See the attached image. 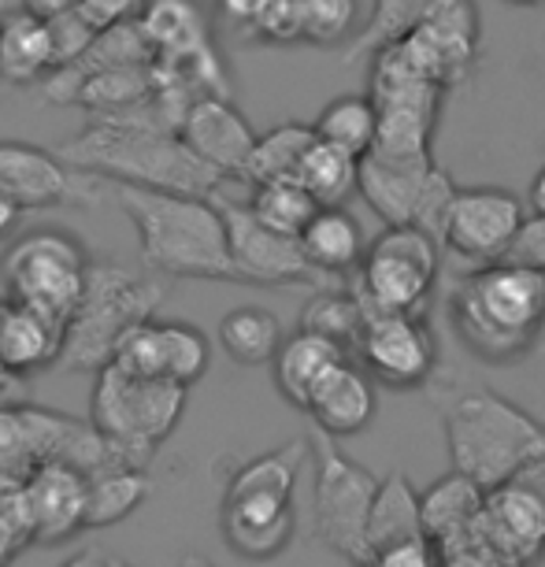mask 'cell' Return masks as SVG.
I'll use <instances>...</instances> for the list:
<instances>
[{"label": "cell", "mask_w": 545, "mask_h": 567, "mask_svg": "<svg viewBox=\"0 0 545 567\" xmlns=\"http://www.w3.org/2000/svg\"><path fill=\"white\" fill-rule=\"evenodd\" d=\"M56 153L79 171H90L112 186H145L167 194L216 197L227 186V175L200 159L186 137L164 126L126 123V120H90Z\"/></svg>", "instance_id": "6da1fadb"}, {"label": "cell", "mask_w": 545, "mask_h": 567, "mask_svg": "<svg viewBox=\"0 0 545 567\" xmlns=\"http://www.w3.org/2000/svg\"><path fill=\"white\" fill-rule=\"evenodd\" d=\"M115 200L134 223L145 271L160 278H205L238 282L230 260L227 219L216 197L167 194L145 186H112Z\"/></svg>", "instance_id": "7a4b0ae2"}, {"label": "cell", "mask_w": 545, "mask_h": 567, "mask_svg": "<svg viewBox=\"0 0 545 567\" xmlns=\"http://www.w3.org/2000/svg\"><path fill=\"white\" fill-rule=\"evenodd\" d=\"M449 319L461 346L483 363H512L545 334V275L494 260L453 286Z\"/></svg>", "instance_id": "3957f363"}, {"label": "cell", "mask_w": 545, "mask_h": 567, "mask_svg": "<svg viewBox=\"0 0 545 567\" xmlns=\"http://www.w3.org/2000/svg\"><path fill=\"white\" fill-rule=\"evenodd\" d=\"M445 445L456 471L494 489L534 460H545V423L494 390H472L449 404Z\"/></svg>", "instance_id": "277c9868"}, {"label": "cell", "mask_w": 545, "mask_h": 567, "mask_svg": "<svg viewBox=\"0 0 545 567\" xmlns=\"http://www.w3.org/2000/svg\"><path fill=\"white\" fill-rule=\"evenodd\" d=\"M167 297V278L137 275L123 264H93L85 293L63 330V352L56 371H101L112 363L120 338L134 323L160 312Z\"/></svg>", "instance_id": "5b68a950"}, {"label": "cell", "mask_w": 545, "mask_h": 567, "mask_svg": "<svg viewBox=\"0 0 545 567\" xmlns=\"http://www.w3.org/2000/svg\"><path fill=\"white\" fill-rule=\"evenodd\" d=\"M186 390L171 379H142L104 363L93 382L90 420L126 464L148 467L156 449L175 434L186 412Z\"/></svg>", "instance_id": "8992f818"}, {"label": "cell", "mask_w": 545, "mask_h": 567, "mask_svg": "<svg viewBox=\"0 0 545 567\" xmlns=\"http://www.w3.org/2000/svg\"><path fill=\"white\" fill-rule=\"evenodd\" d=\"M90 267V256L74 234L41 227L12 241V249L0 260V278L8 286V301L34 308L68 330L85 293Z\"/></svg>", "instance_id": "52a82bcc"}, {"label": "cell", "mask_w": 545, "mask_h": 567, "mask_svg": "<svg viewBox=\"0 0 545 567\" xmlns=\"http://www.w3.org/2000/svg\"><path fill=\"white\" fill-rule=\"evenodd\" d=\"M308 445H312L316 460V538L338 556H346L352 567H363L371 556L368 519L379 494V478L341 453L338 437L312 431Z\"/></svg>", "instance_id": "ba28073f"}, {"label": "cell", "mask_w": 545, "mask_h": 567, "mask_svg": "<svg viewBox=\"0 0 545 567\" xmlns=\"http://www.w3.org/2000/svg\"><path fill=\"white\" fill-rule=\"evenodd\" d=\"M442 241L412 223L387 227L376 241H368L357 271V293L368 312H423L434 293Z\"/></svg>", "instance_id": "9c48e42d"}, {"label": "cell", "mask_w": 545, "mask_h": 567, "mask_svg": "<svg viewBox=\"0 0 545 567\" xmlns=\"http://www.w3.org/2000/svg\"><path fill=\"white\" fill-rule=\"evenodd\" d=\"M142 30L153 45V56L164 71L178 74L200 93L230 97V79L216 45H212L208 19L197 0H148Z\"/></svg>", "instance_id": "30bf717a"}, {"label": "cell", "mask_w": 545, "mask_h": 567, "mask_svg": "<svg viewBox=\"0 0 545 567\" xmlns=\"http://www.w3.org/2000/svg\"><path fill=\"white\" fill-rule=\"evenodd\" d=\"M109 182L30 142H0V189L23 212L97 208Z\"/></svg>", "instance_id": "8fae6325"}, {"label": "cell", "mask_w": 545, "mask_h": 567, "mask_svg": "<svg viewBox=\"0 0 545 567\" xmlns=\"http://www.w3.org/2000/svg\"><path fill=\"white\" fill-rule=\"evenodd\" d=\"M360 368L387 390H420L438 368V338L423 312H368L357 341Z\"/></svg>", "instance_id": "7c38bea8"}, {"label": "cell", "mask_w": 545, "mask_h": 567, "mask_svg": "<svg viewBox=\"0 0 545 567\" xmlns=\"http://www.w3.org/2000/svg\"><path fill=\"white\" fill-rule=\"evenodd\" d=\"M216 205L223 212V219H227L230 260L238 282H253V286L319 282L316 267L308 264V256L301 249V238L267 227L249 208V200H230L227 194H216Z\"/></svg>", "instance_id": "4fadbf2b"}, {"label": "cell", "mask_w": 545, "mask_h": 567, "mask_svg": "<svg viewBox=\"0 0 545 567\" xmlns=\"http://www.w3.org/2000/svg\"><path fill=\"white\" fill-rule=\"evenodd\" d=\"M527 219V208L516 194L501 186H467L456 189L453 208H449L445 238L442 245L449 252H456L461 260L494 264L505 260L516 234Z\"/></svg>", "instance_id": "5bb4252c"}, {"label": "cell", "mask_w": 545, "mask_h": 567, "mask_svg": "<svg viewBox=\"0 0 545 567\" xmlns=\"http://www.w3.org/2000/svg\"><path fill=\"white\" fill-rule=\"evenodd\" d=\"M479 527L497 549L516 556L520 564H534L545 556V460H534L523 471L486 489V505Z\"/></svg>", "instance_id": "9a60e30c"}, {"label": "cell", "mask_w": 545, "mask_h": 567, "mask_svg": "<svg viewBox=\"0 0 545 567\" xmlns=\"http://www.w3.org/2000/svg\"><path fill=\"white\" fill-rule=\"evenodd\" d=\"M404 41L442 90L461 85L475 71L483 49V19L475 0H442Z\"/></svg>", "instance_id": "2e32d148"}, {"label": "cell", "mask_w": 545, "mask_h": 567, "mask_svg": "<svg viewBox=\"0 0 545 567\" xmlns=\"http://www.w3.org/2000/svg\"><path fill=\"white\" fill-rule=\"evenodd\" d=\"M34 545H60L85 530L90 478L68 460H45L23 489Z\"/></svg>", "instance_id": "e0dca14e"}, {"label": "cell", "mask_w": 545, "mask_h": 567, "mask_svg": "<svg viewBox=\"0 0 545 567\" xmlns=\"http://www.w3.org/2000/svg\"><path fill=\"white\" fill-rule=\"evenodd\" d=\"M178 134L186 137V145L194 148L200 159H208V164L223 171L230 182L245 178L256 137H260L253 131V123L241 115L238 104L230 97H223V93H200V97L189 104Z\"/></svg>", "instance_id": "ac0fdd59"}, {"label": "cell", "mask_w": 545, "mask_h": 567, "mask_svg": "<svg viewBox=\"0 0 545 567\" xmlns=\"http://www.w3.org/2000/svg\"><path fill=\"white\" fill-rule=\"evenodd\" d=\"M223 538L245 560H275L297 534L294 501L264 494H223Z\"/></svg>", "instance_id": "d6986e66"}, {"label": "cell", "mask_w": 545, "mask_h": 567, "mask_svg": "<svg viewBox=\"0 0 545 567\" xmlns=\"http://www.w3.org/2000/svg\"><path fill=\"white\" fill-rule=\"evenodd\" d=\"M434 171L431 156H387L371 148L360 156V197L387 227H404L420 216L426 178Z\"/></svg>", "instance_id": "ffe728a7"}, {"label": "cell", "mask_w": 545, "mask_h": 567, "mask_svg": "<svg viewBox=\"0 0 545 567\" xmlns=\"http://www.w3.org/2000/svg\"><path fill=\"white\" fill-rule=\"evenodd\" d=\"M376 379L357 360H346L319 382L305 412L312 415L316 431L330 437H349L368 431V423L376 420Z\"/></svg>", "instance_id": "44dd1931"}, {"label": "cell", "mask_w": 545, "mask_h": 567, "mask_svg": "<svg viewBox=\"0 0 545 567\" xmlns=\"http://www.w3.org/2000/svg\"><path fill=\"white\" fill-rule=\"evenodd\" d=\"M56 71V38L45 16L27 8L0 16V79L8 85H45Z\"/></svg>", "instance_id": "7402d4cb"}, {"label": "cell", "mask_w": 545, "mask_h": 567, "mask_svg": "<svg viewBox=\"0 0 545 567\" xmlns=\"http://www.w3.org/2000/svg\"><path fill=\"white\" fill-rule=\"evenodd\" d=\"M346 360H352V352L341 346V341L301 327L297 334L282 341L279 357H275V368H271L275 386H279V393L294 404V409L305 412L308 401H312V393L319 390V382Z\"/></svg>", "instance_id": "603a6c76"}, {"label": "cell", "mask_w": 545, "mask_h": 567, "mask_svg": "<svg viewBox=\"0 0 545 567\" xmlns=\"http://www.w3.org/2000/svg\"><path fill=\"white\" fill-rule=\"evenodd\" d=\"M60 352H63L60 323H52L49 316H41L19 301H4V308H0V360L8 368L34 374L56 368Z\"/></svg>", "instance_id": "cb8c5ba5"}, {"label": "cell", "mask_w": 545, "mask_h": 567, "mask_svg": "<svg viewBox=\"0 0 545 567\" xmlns=\"http://www.w3.org/2000/svg\"><path fill=\"white\" fill-rule=\"evenodd\" d=\"M301 249L308 256V264L316 267V275L341 278L360 271L368 241H363L360 223L346 205H330L319 208L312 223L301 230Z\"/></svg>", "instance_id": "d4e9b609"}, {"label": "cell", "mask_w": 545, "mask_h": 567, "mask_svg": "<svg viewBox=\"0 0 545 567\" xmlns=\"http://www.w3.org/2000/svg\"><path fill=\"white\" fill-rule=\"evenodd\" d=\"M483 505H486V489L467 478L464 471H449V475L438 478L434 486L423 489V530L434 545L453 542L461 534L475 530L479 519H483Z\"/></svg>", "instance_id": "484cf974"}, {"label": "cell", "mask_w": 545, "mask_h": 567, "mask_svg": "<svg viewBox=\"0 0 545 567\" xmlns=\"http://www.w3.org/2000/svg\"><path fill=\"white\" fill-rule=\"evenodd\" d=\"M90 501H85V530H104L115 523L131 519L137 508L153 494L148 471L137 464H104L101 471H90Z\"/></svg>", "instance_id": "4316f807"}, {"label": "cell", "mask_w": 545, "mask_h": 567, "mask_svg": "<svg viewBox=\"0 0 545 567\" xmlns=\"http://www.w3.org/2000/svg\"><path fill=\"white\" fill-rule=\"evenodd\" d=\"M423 494L409 483L404 471H390L379 483L376 505L368 519V545L371 553L387 549V545L423 538Z\"/></svg>", "instance_id": "83f0119b"}, {"label": "cell", "mask_w": 545, "mask_h": 567, "mask_svg": "<svg viewBox=\"0 0 545 567\" xmlns=\"http://www.w3.org/2000/svg\"><path fill=\"white\" fill-rule=\"evenodd\" d=\"M219 346L223 352L241 363V368H260V363H275L282 349V323L260 305H241L219 319Z\"/></svg>", "instance_id": "f1b7e54d"}, {"label": "cell", "mask_w": 545, "mask_h": 567, "mask_svg": "<svg viewBox=\"0 0 545 567\" xmlns=\"http://www.w3.org/2000/svg\"><path fill=\"white\" fill-rule=\"evenodd\" d=\"M312 456V445L308 437H294L271 453L253 456L249 464H241L230 475L227 494H264V497H286L294 501V486L301 478L305 460Z\"/></svg>", "instance_id": "f546056e"}, {"label": "cell", "mask_w": 545, "mask_h": 567, "mask_svg": "<svg viewBox=\"0 0 545 567\" xmlns=\"http://www.w3.org/2000/svg\"><path fill=\"white\" fill-rule=\"evenodd\" d=\"M297 178L319 200V208L346 205L352 194H360V156L316 137L301 159V167H297Z\"/></svg>", "instance_id": "4dcf8cb0"}, {"label": "cell", "mask_w": 545, "mask_h": 567, "mask_svg": "<svg viewBox=\"0 0 545 567\" xmlns=\"http://www.w3.org/2000/svg\"><path fill=\"white\" fill-rule=\"evenodd\" d=\"M312 126L323 142L346 148L352 156H368L379 137V104L371 101V93H346V97L330 101Z\"/></svg>", "instance_id": "1f68e13d"}, {"label": "cell", "mask_w": 545, "mask_h": 567, "mask_svg": "<svg viewBox=\"0 0 545 567\" xmlns=\"http://www.w3.org/2000/svg\"><path fill=\"white\" fill-rule=\"evenodd\" d=\"M438 4H442V0H376V4H371L368 23H363L360 34L349 41L346 63L371 60L382 45L409 38Z\"/></svg>", "instance_id": "d6a6232c"}, {"label": "cell", "mask_w": 545, "mask_h": 567, "mask_svg": "<svg viewBox=\"0 0 545 567\" xmlns=\"http://www.w3.org/2000/svg\"><path fill=\"white\" fill-rule=\"evenodd\" d=\"M316 142V126L312 123H279L267 134L256 137L253 159L245 167V178L249 186L256 182H271V178H297V167H301L305 153Z\"/></svg>", "instance_id": "836d02e7"}, {"label": "cell", "mask_w": 545, "mask_h": 567, "mask_svg": "<svg viewBox=\"0 0 545 567\" xmlns=\"http://www.w3.org/2000/svg\"><path fill=\"white\" fill-rule=\"evenodd\" d=\"M249 208L267 223V227L301 238V230L319 212V200L308 194L301 178H271V182H256L253 186Z\"/></svg>", "instance_id": "e575fe53"}, {"label": "cell", "mask_w": 545, "mask_h": 567, "mask_svg": "<svg viewBox=\"0 0 545 567\" xmlns=\"http://www.w3.org/2000/svg\"><path fill=\"white\" fill-rule=\"evenodd\" d=\"M160 330V374L178 386H194L205 379L212 349L208 338L200 334L194 323H182V319H156Z\"/></svg>", "instance_id": "d590c367"}, {"label": "cell", "mask_w": 545, "mask_h": 567, "mask_svg": "<svg viewBox=\"0 0 545 567\" xmlns=\"http://www.w3.org/2000/svg\"><path fill=\"white\" fill-rule=\"evenodd\" d=\"M363 323H368V305L360 301L357 290H316L312 301L305 305L301 312V327L316 330L323 338L341 341L349 352L357 349V341L363 334Z\"/></svg>", "instance_id": "8d00e7d4"}, {"label": "cell", "mask_w": 545, "mask_h": 567, "mask_svg": "<svg viewBox=\"0 0 545 567\" xmlns=\"http://www.w3.org/2000/svg\"><path fill=\"white\" fill-rule=\"evenodd\" d=\"M305 19V45H346L360 34L363 12L360 0H301Z\"/></svg>", "instance_id": "74e56055"}, {"label": "cell", "mask_w": 545, "mask_h": 567, "mask_svg": "<svg viewBox=\"0 0 545 567\" xmlns=\"http://www.w3.org/2000/svg\"><path fill=\"white\" fill-rule=\"evenodd\" d=\"M253 41L264 45H301L305 41V19H301V0H267L264 12L256 16L249 27Z\"/></svg>", "instance_id": "f35d334b"}, {"label": "cell", "mask_w": 545, "mask_h": 567, "mask_svg": "<svg viewBox=\"0 0 545 567\" xmlns=\"http://www.w3.org/2000/svg\"><path fill=\"white\" fill-rule=\"evenodd\" d=\"M438 553H442V567H527V564H520L516 556H508L505 549H497L483 534V527L467 530L453 542H442Z\"/></svg>", "instance_id": "ab89813d"}, {"label": "cell", "mask_w": 545, "mask_h": 567, "mask_svg": "<svg viewBox=\"0 0 545 567\" xmlns=\"http://www.w3.org/2000/svg\"><path fill=\"white\" fill-rule=\"evenodd\" d=\"M456 189H461V186H456V182L434 164L431 178H426V194H423L420 216H415V227H423L426 234H431V238L442 241L445 238V223H449V208H453ZM442 249H445V245H442Z\"/></svg>", "instance_id": "60d3db41"}, {"label": "cell", "mask_w": 545, "mask_h": 567, "mask_svg": "<svg viewBox=\"0 0 545 567\" xmlns=\"http://www.w3.org/2000/svg\"><path fill=\"white\" fill-rule=\"evenodd\" d=\"M74 12L101 34V30H112V27L142 23V16L148 12V0H82Z\"/></svg>", "instance_id": "b9f144b4"}, {"label": "cell", "mask_w": 545, "mask_h": 567, "mask_svg": "<svg viewBox=\"0 0 545 567\" xmlns=\"http://www.w3.org/2000/svg\"><path fill=\"white\" fill-rule=\"evenodd\" d=\"M363 567H442V553L438 545L426 538H412V542H398L387 545V549H376L368 556Z\"/></svg>", "instance_id": "7bdbcfd3"}, {"label": "cell", "mask_w": 545, "mask_h": 567, "mask_svg": "<svg viewBox=\"0 0 545 567\" xmlns=\"http://www.w3.org/2000/svg\"><path fill=\"white\" fill-rule=\"evenodd\" d=\"M505 260L545 275V216L531 212V216L523 219V227L516 234V241H512V249L505 252Z\"/></svg>", "instance_id": "ee69618b"}, {"label": "cell", "mask_w": 545, "mask_h": 567, "mask_svg": "<svg viewBox=\"0 0 545 567\" xmlns=\"http://www.w3.org/2000/svg\"><path fill=\"white\" fill-rule=\"evenodd\" d=\"M267 0H212V8L227 19L230 27H238L241 34H249V27L256 23V16L264 12Z\"/></svg>", "instance_id": "f6af8a7d"}, {"label": "cell", "mask_w": 545, "mask_h": 567, "mask_svg": "<svg viewBox=\"0 0 545 567\" xmlns=\"http://www.w3.org/2000/svg\"><path fill=\"white\" fill-rule=\"evenodd\" d=\"M23 401H30L27 374L8 368V363L0 360V409H8V404H23Z\"/></svg>", "instance_id": "bcb514c9"}, {"label": "cell", "mask_w": 545, "mask_h": 567, "mask_svg": "<svg viewBox=\"0 0 545 567\" xmlns=\"http://www.w3.org/2000/svg\"><path fill=\"white\" fill-rule=\"evenodd\" d=\"M82 0H23V8L27 12H34V16H45V19H56V16H68L74 12Z\"/></svg>", "instance_id": "7dc6e473"}, {"label": "cell", "mask_w": 545, "mask_h": 567, "mask_svg": "<svg viewBox=\"0 0 545 567\" xmlns=\"http://www.w3.org/2000/svg\"><path fill=\"white\" fill-rule=\"evenodd\" d=\"M19 216H23V208H19L16 200L8 197L4 189H0V238H4V234L16 227V223H19Z\"/></svg>", "instance_id": "c3c4849f"}, {"label": "cell", "mask_w": 545, "mask_h": 567, "mask_svg": "<svg viewBox=\"0 0 545 567\" xmlns=\"http://www.w3.org/2000/svg\"><path fill=\"white\" fill-rule=\"evenodd\" d=\"M527 205H531V212H538V216H545V164L538 167V175L531 178Z\"/></svg>", "instance_id": "681fc988"}, {"label": "cell", "mask_w": 545, "mask_h": 567, "mask_svg": "<svg viewBox=\"0 0 545 567\" xmlns=\"http://www.w3.org/2000/svg\"><path fill=\"white\" fill-rule=\"evenodd\" d=\"M60 567H112V560H104V556L93 549H82V553H74L71 560H63Z\"/></svg>", "instance_id": "f907efd6"}, {"label": "cell", "mask_w": 545, "mask_h": 567, "mask_svg": "<svg viewBox=\"0 0 545 567\" xmlns=\"http://www.w3.org/2000/svg\"><path fill=\"white\" fill-rule=\"evenodd\" d=\"M501 4H512V8H542L545 0H501Z\"/></svg>", "instance_id": "816d5d0a"}, {"label": "cell", "mask_w": 545, "mask_h": 567, "mask_svg": "<svg viewBox=\"0 0 545 567\" xmlns=\"http://www.w3.org/2000/svg\"><path fill=\"white\" fill-rule=\"evenodd\" d=\"M0 567H12V560H4V556H0Z\"/></svg>", "instance_id": "f5cc1de1"}, {"label": "cell", "mask_w": 545, "mask_h": 567, "mask_svg": "<svg viewBox=\"0 0 545 567\" xmlns=\"http://www.w3.org/2000/svg\"><path fill=\"white\" fill-rule=\"evenodd\" d=\"M112 567H126V564L123 560H112Z\"/></svg>", "instance_id": "db71d44e"}, {"label": "cell", "mask_w": 545, "mask_h": 567, "mask_svg": "<svg viewBox=\"0 0 545 567\" xmlns=\"http://www.w3.org/2000/svg\"><path fill=\"white\" fill-rule=\"evenodd\" d=\"M0 308H4V301H0Z\"/></svg>", "instance_id": "11a10c76"}]
</instances>
